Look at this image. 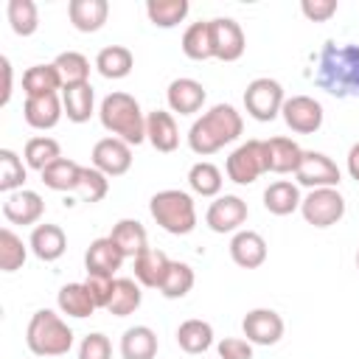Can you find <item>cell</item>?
<instances>
[{"label": "cell", "instance_id": "1", "mask_svg": "<svg viewBox=\"0 0 359 359\" xmlns=\"http://www.w3.org/2000/svg\"><path fill=\"white\" fill-rule=\"evenodd\" d=\"M244 132V121L241 112L233 104H213L202 118H196L188 129V146L194 154H216L219 149H224L227 143L238 140V135Z\"/></svg>", "mask_w": 359, "mask_h": 359}, {"label": "cell", "instance_id": "2", "mask_svg": "<svg viewBox=\"0 0 359 359\" xmlns=\"http://www.w3.org/2000/svg\"><path fill=\"white\" fill-rule=\"evenodd\" d=\"M314 81L331 95H359V48L328 42L317 59Z\"/></svg>", "mask_w": 359, "mask_h": 359}, {"label": "cell", "instance_id": "3", "mask_svg": "<svg viewBox=\"0 0 359 359\" xmlns=\"http://www.w3.org/2000/svg\"><path fill=\"white\" fill-rule=\"evenodd\" d=\"M101 126L112 132V137L126 140L129 146H137L146 140V115L135 95L129 93H109L98 107Z\"/></svg>", "mask_w": 359, "mask_h": 359}, {"label": "cell", "instance_id": "4", "mask_svg": "<svg viewBox=\"0 0 359 359\" xmlns=\"http://www.w3.org/2000/svg\"><path fill=\"white\" fill-rule=\"evenodd\" d=\"M25 345L36 356H65L73 348V328L56 311L39 309L28 320Z\"/></svg>", "mask_w": 359, "mask_h": 359}, {"label": "cell", "instance_id": "5", "mask_svg": "<svg viewBox=\"0 0 359 359\" xmlns=\"http://www.w3.org/2000/svg\"><path fill=\"white\" fill-rule=\"evenodd\" d=\"M149 213L171 236H188L196 227V205H194L191 194H185L180 188L157 191L149 199Z\"/></svg>", "mask_w": 359, "mask_h": 359}, {"label": "cell", "instance_id": "6", "mask_svg": "<svg viewBox=\"0 0 359 359\" xmlns=\"http://www.w3.org/2000/svg\"><path fill=\"white\" fill-rule=\"evenodd\" d=\"M283 101H286V95H283L280 81H275L269 76L252 79L247 84V90H244V109H247L250 118H255L261 123L275 121L280 115V109H283Z\"/></svg>", "mask_w": 359, "mask_h": 359}, {"label": "cell", "instance_id": "7", "mask_svg": "<svg viewBox=\"0 0 359 359\" xmlns=\"http://www.w3.org/2000/svg\"><path fill=\"white\" fill-rule=\"evenodd\" d=\"M300 213L311 227H331L345 216V196L337 188H314L303 196Z\"/></svg>", "mask_w": 359, "mask_h": 359}, {"label": "cell", "instance_id": "8", "mask_svg": "<svg viewBox=\"0 0 359 359\" xmlns=\"http://www.w3.org/2000/svg\"><path fill=\"white\" fill-rule=\"evenodd\" d=\"M227 177L236 185H250L261 174H266V157H264V140H247L236 146L224 163Z\"/></svg>", "mask_w": 359, "mask_h": 359}, {"label": "cell", "instance_id": "9", "mask_svg": "<svg viewBox=\"0 0 359 359\" xmlns=\"http://www.w3.org/2000/svg\"><path fill=\"white\" fill-rule=\"evenodd\" d=\"M208 28H210L213 59H219V62H236V59L244 56L247 36H244V28L233 17H213V20H208Z\"/></svg>", "mask_w": 359, "mask_h": 359}, {"label": "cell", "instance_id": "10", "mask_svg": "<svg viewBox=\"0 0 359 359\" xmlns=\"http://www.w3.org/2000/svg\"><path fill=\"white\" fill-rule=\"evenodd\" d=\"M294 180L306 188H337L342 182V171L339 165L323 154V151H303V160L294 171Z\"/></svg>", "mask_w": 359, "mask_h": 359}, {"label": "cell", "instance_id": "11", "mask_svg": "<svg viewBox=\"0 0 359 359\" xmlns=\"http://www.w3.org/2000/svg\"><path fill=\"white\" fill-rule=\"evenodd\" d=\"M247 216H250L247 202L241 196H236V194H224V196H216L208 205L205 224L213 233H238L241 224L247 222Z\"/></svg>", "mask_w": 359, "mask_h": 359}, {"label": "cell", "instance_id": "12", "mask_svg": "<svg viewBox=\"0 0 359 359\" xmlns=\"http://www.w3.org/2000/svg\"><path fill=\"white\" fill-rule=\"evenodd\" d=\"M286 126L297 135H314L323 126V104L311 95H292L283 101L280 109Z\"/></svg>", "mask_w": 359, "mask_h": 359}, {"label": "cell", "instance_id": "13", "mask_svg": "<svg viewBox=\"0 0 359 359\" xmlns=\"http://www.w3.org/2000/svg\"><path fill=\"white\" fill-rule=\"evenodd\" d=\"M93 165L107 174V177H121L132 168V146L121 137H101L95 146H93V154H90Z\"/></svg>", "mask_w": 359, "mask_h": 359}, {"label": "cell", "instance_id": "14", "mask_svg": "<svg viewBox=\"0 0 359 359\" xmlns=\"http://www.w3.org/2000/svg\"><path fill=\"white\" fill-rule=\"evenodd\" d=\"M283 328H286L283 317L275 309H252L241 320V331H244L247 342H252V345H266L269 348V345L280 342Z\"/></svg>", "mask_w": 359, "mask_h": 359}, {"label": "cell", "instance_id": "15", "mask_svg": "<svg viewBox=\"0 0 359 359\" xmlns=\"http://www.w3.org/2000/svg\"><path fill=\"white\" fill-rule=\"evenodd\" d=\"M205 98H208V93H205L202 81L188 79V76L174 79V81L168 84V90H165V101H168L171 112H180V115H194V112H199L202 104H205Z\"/></svg>", "mask_w": 359, "mask_h": 359}, {"label": "cell", "instance_id": "16", "mask_svg": "<svg viewBox=\"0 0 359 359\" xmlns=\"http://www.w3.org/2000/svg\"><path fill=\"white\" fill-rule=\"evenodd\" d=\"M45 213V202L36 191H14V194H6L3 199V216L11 222V224H36Z\"/></svg>", "mask_w": 359, "mask_h": 359}, {"label": "cell", "instance_id": "17", "mask_svg": "<svg viewBox=\"0 0 359 359\" xmlns=\"http://www.w3.org/2000/svg\"><path fill=\"white\" fill-rule=\"evenodd\" d=\"M266 241L255 230H238L230 238V258L241 269H258L266 261Z\"/></svg>", "mask_w": 359, "mask_h": 359}, {"label": "cell", "instance_id": "18", "mask_svg": "<svg viewBox=\"0 0 359 359\" xmlns=\"http://www.w3.org/2000/svg\"><path fill=\"white\" fill-rule=\"evenodd\" d=\"M264 157H266V171L294 174L303 160V149L292 137H269L264 140Z\"/></svg>", "mask_w": 359, "mask_h": 359}, {"label": "cell", "instance_id": "19", "mask_svg": "<svg viewBox=\"0 0 359 359\" xmlns=\"http://www.w3.org/2000/svg\"><path fill=\"white\" fill-rule=\"evenodd\" d=\"M28 247H31V252L39 258V261H45V264H50V261H59L62 255H65V250H67V236H65V230L59 227V224H36L34 230H31V238H28Z\"/></svg>", "mask_w": 359, "mask_h": 359}, {"label": "cell", "instance_id": "20", "mask_svg": "<svg viewBox=\"0 0 359 359\" xmlns=\"http://www.w3.org/2000/svg\"><path fill=\"white\" fill-rule=\"evenodd\" d=\"M123 261H126V255L118 250V244L109 236L90 241V247L84 252V266H87V272H95V275H109L112 278L121 269Z\"/></svg>", "mask_w": 359, "mask_h": 359}, {"label": "cell", "instance_id": "21", "mask_svg": "<svg viewBox=\"0 0 359 359\" xmlns=\"http://www.w3.org/2000/svg\"><path fill=\"white\" fill-rule=\"evenodd\" d=\"M67 17L76 31L81 34H95L104 28L109 17V3L107 0H70L67 3Z\"/></svg>", "mask_w": 359, "mask_h": 359}, {"label": "cell", "instance_id": "22", "mask_svg": "<svg viewBox=\"0 0 359 359\" xmlns=\"http://www.w3.org/2000/svg\"><path fill=\"white\" fill-rule=\"evenodd\" d=\"M62 115H65V107H62V95L59 93L56 95L25 98V104H22V118L34 129H53Z\"/></svg>", "mask_w": 359, "mask_h": 359}, {"label": "cell", "instance_id": "23", "mask_svg": "<svg viewBox=\"0 0 359 359\" xmlns=\"http://www.w3.org/2000/svg\"><path fill=\"white\" fill-rule=\"evenodd\" d=\"M146 140H149L157 151H163V154L174 151V149L180 146V129H177L174 115L165 112V109L149 112V115H146Z\"/></svg>", "mask_w": 359, "mask_h": 359}, {"label": "cell", "instance_id": "24", "mask_svg": "<svg viewBox=\"0 0 359 359\" xmlns=\"http://www.w3.org/2000/svg\"><path fill=\"white\" fill-rule=\"evenodd\" d=\"M168 266H171V258L163 252V250H154V247H146L137 258H135V280L140 286H149V289H160L165 275H168Z\"/></svg>", "mask_w": 359, "mask_h": 359}, {"label": "cell", "instance_id": "25", "mask_svg": "<svg viewBox=\"0 0 359 359\" xmlns=\"http://www.w3.org/2000/svg\"><path fill=\"white\" fill-rule=\"evenodd\" d=\"M300 202H303L300 188L292 180H275L264 191V208L272 216H289V213L300 210Z\"/></svg>", "mask_w": 359, "mask_h": 359}, {"label": "cell", "instance_id": "26", "mask_svg": "<svg viewBox=\"0 0 359 359\" xmlns=\"http://www.w3.org/2000/svg\"><path fill=\"white\" fill-rule=\"evenodd\" d=\"M62 76L56 70V65H31L22 73V90L25 98H36V95H56V90H62Z\"/></svg>", "mask_w": 359, "mask_h": 359}, {"label": "cell", "instance_id": "27", "mask_svg": "<svg viewBox=\"0 0 359 359\" xmlns=\"http://www.w3.org/2000/svg\"><path fill=\"white\" fill-rule=\"evenodd\" d=\"M62 107H65L67 121H73V123L90 121V115L95 112V93H93L90 81L87 84L62 87Z\"/></svg>", "mask_w": 359, "mask_h": 359}, {"label": "cell", "instance_id": "28", "mask_svg": "<svg viewBox=\"0 0 359 359\" xmlns=\"http://www.w3.org/2000/svg\"><path fill=\"white\" fill-rule=\"evenodd\" d=\"M109 238L118 244V250H121L126 258H137V255L149 247L146 227H143L137 219H121V222H115Z\"/></svg>", "mask_w": 359, "mask_h": 359}, {"label": "cell", "instance_id": "29", "mask_svg": "<svg viewBox=\"0 0 359 359\" xmlns=\"http://www.w3.org/2000/svg\"><path fill=\"white\" fill-rule=\"evenodd\" d=\"M123 359H154L157 356V334L149 325H132L121 337Z\"/></svg>", "mask_w": 359, "mask_h": 359}, {"label": "cell", "instance_id": "30", "mask_svg": "<svg viewBox=\"0 0 359 359\" xmlns=\"http://www.w3.org/2000/svg\"><path fill=\"white\" fill-rule=\"evenodd\" d=\"M132 67H135V56L123 45H107L95 56V70L104 79H126L132 73Z\"/></svg>", "mask_w": 359, "mask_h": 359}, {"label": "cell", "instance_id": "31", "mask_svg": "<svg viewBox=\"0 0 359 359\" xmlns=\"http://www.w3.org/2000/svg\"><path fill=\"white\" fill-rule=\"evenodd\" d=\"M56 303H59V311L62 314L76 317V320H84V317H90L98 309L84 283H65L59 289V294H56Z\"/></svg>", "mask_w": 359, "mask_h": 359}, {"label": "cell", "instance_id": "32", "mask_svg": "<svg viewBox=\"0 0 359 359\" xmlns=\"http://www.w3.org/2000/svg\"><path fill=\"white\" fill-rule=\"evenodd\" d=\"M143 303V292H140V283L132 280V278H115V286H112V297L107 303V311L115 314V317H129L140 309Z\"/></svg>", "mask_w": 359, "mask_h": 359}, {"label": "cell", "instance_id": "33", "mask_svg": "<svg viewBox=\"0 0 359 359\" xmlns=\"http://www.w3.org/2000/svg\"><path fill=\"white\" fill-rule=\"evenodd\" d=\"M79 180H81V165L70 157H59L56 163H50L45 171H42V182L50 188V191H59V194H70L79 188Z\"/></svg>", "mask_w": 359, "mask_h": 359}, {"label": "cell", "instance_id": "34", "mask_svg": "<svg viewBox=\"0 0 359 359\" xmlns=\"http://www.w3.org/2000/svg\"><path fill=\"white\" fill-rule=\"evenodd\" d=\"M177 345L185 353H205L213 345V325L205 323V320H196V317L180 323V328H177Z\"/></svg>", "mask_w": 359, "mask_h": 359}, {"label": "cell", "instance_id": "35", "mask_svg": "<svg viewBox=\"0 0 359 359\" xmlns=\"http://www.w3.org/2000/svg\"><path fill=\"white\" fill-rule=\"evenodd\" d=\"M59 157H62V149H59V143H56L53 137H48V135L31 137V140L25 143V149H22L25 165H28V168H36L39 174H42L50 163H56Z\"/></svg>", "mask_w": 359, "mask_h": 359}, {"label": "cell", "instance_id": "36", "mask_svg": "<svg viewBox=\"0 0 359 359\" xmlns=\"http://www.w3.org/2000/svg\"><path fill=\"white\" fill-rule=\"evenodd\" d=\"M191 11L188 0H149L146 3V14L151 20V25L157 28H174L180 25Z\"/></svg>", "mask_w": 359, "mask_h": 359}, {"label": "cell", "instance_id": "37", "mask_svg": "<svg viewBox=\"0 0 359 359\" xmlns=\"http://www.w3.org/2000/svg\"><path fill=\"white\" fill-rule=\"evenodd\" d=\"M6 17L11 22V31L17 36H31L39 28V8L34 0H8Z\"/></svg>", "mask_w": 359, "mask_h": 359}, {"label": "cell", "instance_id": "38", "mask_svg": "<svg viewBox=\"0 0 359 359\" xmlns=\"http://www.w3.org/2000/svg\"><path fill=\"white\" fill-rule=\"evenodd\" d=\"M59 76H62V84L70 87V84H87L90 81V59L79 50H62L56 59H53Z\"/></svg>", "mask_w": 359, "mask_h": 359}, {"label": "cell", "instance_id": "39", "mask_svg": "<svg viewBox=\"0 0 359 359\" xmlns=\"http://www.w3.org/2000/svg\"><path fill=\"white\" fill-rule=\"evenodd\" d=\"M222 182H224V180H222L219 165H213V163H208V160L194 163L191 171H188V185H191V191L199 194V196H219Z\"/></svg>", "mask_w": 359, "mask_h": 359}, {"label": "cell", "instance_id": "40", "mask_svg": "<svg viewBox=\"0 0 359 359\" xmlns=\"http://www.w3.org/2000/svg\"><path fill=\"white\" fill-rule=\"evenodd\" d=\"M182 53L194 62H205L213 59V48H210V28L208 22H191L182 34Z\"/></svg>", "mask_w": 359, "mask_h": 359}, {"label": "cell", "instance_id": "41", "mask_svg": "<svg viewBox=\"0 0 359 359\" xmlns=\"http://www.w3.org/2000/svg\"><path fill=\"white\" fill-rule=\"evenodd\" d=\"M194 280H196V275L185 261H171L168 275H165V280L160 286V294L168 297V300H180L194 289Z\"/></svg>", "mask_w": 359, "mask_h": 359}, {"label": "cell", "instance_id": "42", "mask_svg": "<svg viewBox=\"0 0 359 359\" xmlns=\"http://www.w3.org/2000/svg\"><path fill=\"white\" fill-rule=\"evenodd\" d=\"M28 258V247L25 241L11 230V227H3L0 230V269L3 272H17Z\"/></svg>", "mask_w": 359, "mask_h": 359}, {"label": "cell", "instance_id": "43", "mask_svg": "<svg viewBox=\"0 0 359 359\" xmlns=\"http://www.w3.org/2000/svg\"><path fill=\"white\" fill-rule=\"evenodd\" d=\"M28 171L22 165V160L17 157V151L11 149H0V191L3 194H14L22 188Z\"/></svg>", "mask_w": 359, "mask_h": 359}, {"label": "cell", "instance_id": "44", "mask_svg": "<svg viewBox=\"0 0 359 359\" xmlns=\"http://www.w3.org/2000/svg\"><path fill=\"white\" fill-rule=\"evenodd\" d=\"M109 191V177L101 174L95 165H81V180H79V188L76 194L81 196V202H101Z\"/></svg>", "mask_w": 359, "mask_h": 359}, {"label": "cell", "instance_id": "45", "mask_svg": "<svg viewBox=\"0 0 359 359\" xmlns=\"http://www.w3.org/2000/svg\"><path fill=\"white\" fill-rule=\"evenodd\" d=\"M79 359H112V345L101 331H93L79 345Z\"/></svg>", "mask_w": 359, "mask_h": 359}, {"label": "cell", "instance_id": "46", "mask_svg": "<svg viewBox=\"0 0 359 359\" xmlns=\"http://www.w3.org/2000/svg\"><path fill=\"white\" fill-rule=\"evenodd\" d=\"M84 286H87V292L93 294L95 306H98V309H107V303H109V297H112V286H115V278H109V275H95V272H87V278H84Z\"/></svg>", "mask_w": 359, "mask_h": 359}, {"label": "cell", "instance_id": "47", "mask_svg": "<svg viewBox=\"0 0 359 359\" xmlns=\"http://www.w3.org/2000/svg\"><path fill=\"white\" fill-rule=\"evenodd\" d=\"M219 359H252V342L241 339V337H224L219 345Z\"/></svg>", "mask_w": 359, "mask_h": 359}, {"label": "cell", "instance_id": "48", "mask_svg": "<svg viewBox=\"0 0 359 359\" xmlns=\"http://www.w3.org/2000/svg\"><path fill=\"white\" fill-rule=\"evenodd\" d=\"M300 11L311 22H325V20H331L337 14V0H303Z\"/></svg>", "mask_w": 359, "mask_h": 359}, {"label": "cell", "instance_id": "49", "mask_svg": "<svg viewBox=\"0 0 359 359\" xmlns=\"http://www.w3.org/2000/svg\"><path fill=\"white\" fill-rule=\"evenodd\" d=\"M0 67H3V95H0V104L6 107L8 98H11V62H8V56H0Z\"/></svg>", "mask_w": 359, "mask_h": 359}, {"label": "cell", "instance_id": "50", "mask_svg": "<svg viewBox=\"0 0 359 359\" xmlns=\"http://www.w3.org/2000/svg\"><path fill=\"white\" fill-rule=\"evenodd\" d=\"M348 174H351V180L359 182V140L348 149Z\"/></svg>", "mask_w": 359, "mask_h": 359}, {"label": "cell", "instance_id": "51", "mask_svg": "<svg viewBox=\"0 0 359 359\" xmlns=\"http://www.w3.org/2000/svg\"><path fill=\"white\" fill-rule=\"evenodd\" d=\"M356 269H359V250H356Z\"/></svg>", "mask_w": 359, "mask_h": 359}]
</instances>
